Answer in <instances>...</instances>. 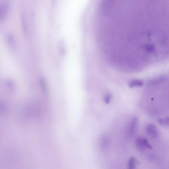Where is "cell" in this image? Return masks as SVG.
I'll list each match as a JSON object with an SVG mask.
<instances>
[{
  "instance_id": "12",
  "label": "cell",
  "mask_w": 169,
  "mask_h": 169,
  "mask_svg": "<svg viewBox=\"0 0 169 169\" xmlns=\"http://www.w3.org/2000/svg\"><path fill=\"white\" fill-rule=\"evenodd\" d=\"M40 85H41V87H42V89H43V90H44L45 92H46L47 91V86L46 84L45 83V81L43 79H40Z\"/></svg>"
},
{
  "instance_id": "3",
  "label": "cell",
  "mask_w": 169,
  "mask_h": 169,
  "mask_svg": "<svg viewBox=\"0 0 169 169\" xmlns=\"http://www.w3.org/2000/svg\"><path fill=\"white\" fill-rule=\"evenodd\" d=\"M145 132L149 137L156 139L160 137V132L157 126L153 124H149L145 128Z\"/></svg>"
},
{
  "instance_id": "5",
  "label": "cell",
  "mask_w": 169,
  "mask_h": 169,
  "mask_svg": "<svg viewBox=\"0 0 169 169\" xmlns=\"http://www.w3.org/2000/svg\"><path fill=\"white\" fill-rule=\"evenodd\" d=\"M109 138L107 135H102L100 137V144L102 148L104 150L107 149L109 146Z\"/></svg>"
},
{
  "instance_id": "4",
  "label": "cell",
  "mask_w": 169,
  "mask_h": 169,
  "mask_svg": "<svg viewBox=\"0 0 169 169\" xmlns=\"http://www.w3.org/2000/svg\"><path fill=\"white\" fill-rule=\"evenodd\" d=\"M138 123V118L137 117H134L132 119L128 130V135L129 138H132L135 135L137 131Z\"/></svg>"
},
{
  "instance_id": "6",
  "label": "cell",
  "mask_w": 169,
  "mask_h": 169,
  "mask_svg": "<svg viewBox=\"0 0 169 169\" xmlns=\"http://www.w3.org/2000/svg\"><path fill=\"white\" fill-rule=\"evenodd\" d=\"M7 12V6L5 3H0V22L4 20Z\"/></svg>"
},
{
  "instance_id": "13",
  "label": "cell",
  "mask_w": 169,
  "mask_h": 169,
  "mask_svg": "<svg viewBox=\"0 0 169 169\" xmlns=\"http://www.w3.org/2000/svg\"><path fill=\"white\" fill-rule=\"evenodd\" d=\"M5 110H6V107L5 104L2 102H0V113H2L4 112Z\"/></svg>"
},
{
  "instance_id": "11",
  "label": "cell",
  "mask_w": 169,
  "mask_h": 169,
  "mask_svg": "<svg viewBox=\"0 0 169 169\" xmlns=\"http://www.w3.org/2000/svg\"><path fill=\"white\" fill-rule=\"evenodd\" d=\"M158 123L160 124V125L162 126H168V118L167 117V119H158Z\"/></svg>"
},
{
  "instance_id": "2",
  "label": "cell",
  "mask_w": 169,
  "mask_h": 169,
  "mask_svg": "<svg viewBox=\"0 0 169 169\" xmlns=\"http://www.w3.org/2000/svg\"><path fill=\"white\" fill-rule=\"evenodd\" d=\"M136 148L139 151L143 152L147 149H152V148L147 139L142 136H139L135 141Z\"/></svg>"
},
{
  "instance_id": "1",
  "label": "cell",
  "mask_w": 169,
  "mask_h": 169,
  "mask_svg": "<svg viewBox=\"0 0 169 169\" xmlns=\"http://www.w3.org/2000/svg\"><path fill=\"white\" fill-rule=\"evenodd\" d=\"M99 45L130 64L168 52V0H102L98 11Z\"/></svg>"
},
{
  "instance_id": "7",
  "label": "cell",
  "mask_w": 169,
  "mask_h": 169,
  "mask_svg": "<svg viewBox=\"0 0 169 169\" xmlns=\"http://www.w3.org/2000/svg\"><path fill=\"white\" fill-rule=\"evenodd\" d=\"M143 84V80L140 79H134L130 81L128 83V86L130 88L136 87H140Z\"/></svg>"
},
{
  "instance_id": "10",
  "label": "cell",
  "mask_w": 169,
  "mask_h": 169,
  "mask_svg": "<svg viewBox=\"0 0 169 169\" xmlns=\"http://www.w3.org/2000/svg\"><path fill=\"white\" fill-rule=\"evenodd\" d=\"M7 41H8V43L9 45L12 47L15 46L16 45V41H15V39L14 37H13L12 35L8 36L7 37Z\"/></svg>"
},
{
  "instance_id": "9",
  "label": "cell",
  "mask_w": 169,
  "mask_h": 169,
  "mask_svg": "<svg viewBox=\"0 0 169 169\" xmlns=\"http://www.w3.org/2000/svg\"><path fill=\"white\" fill-rule=\"evenodd\" d=\"M112 99V95L110 93H107L105 95L104 98V102L105 104H108L110 103L111 100Z\"/></svg>"
},
{
  "instance_id": "8",
  "label": "cell",
  "mask_w": 169,
  "mask_h": 169,
  "mask_svg": "<svg viewBox=\"0 0 169 169\" xmlns=\"http://www.w3.org/2000/svg\"><path fill=\"white\" fill-rule=\"evenodd\" d=\"M137 165V161L134 157H131L128 160V169H135L136 168Z\"/></svg>"
}]
</instances>
